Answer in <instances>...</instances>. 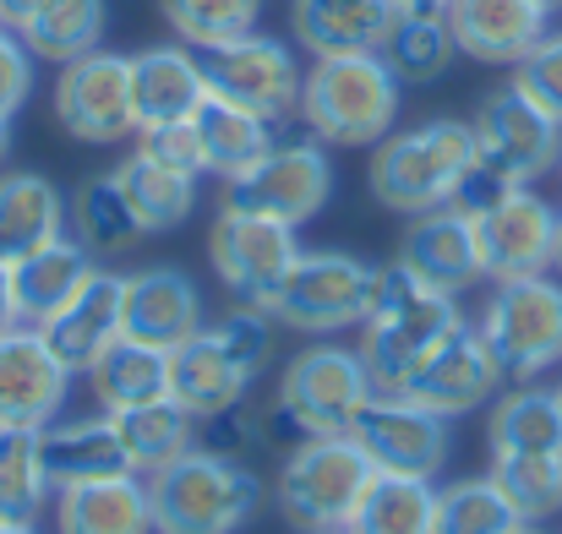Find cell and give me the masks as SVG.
<instances>
[{"label": "cell", "mask_w": 562, "mask_h": 534, "mask_svg": "<svg viewBox=\"0 0 562 534\" xmlns=\"http://www.w3.org/2000/svg\"><path fill=\"white\" fill-rule=\"evenodd\" d=\"M459 295L431 289L426 279H415L398 257L376 268V289L361 322V360L372 371L376 393H404V382L415 376V365L431 355L453 328H459Z\"/></svg>", "instance_id": "6da1fadb"}, {"label": "cell", "mask_w": 562, "mask_h": 534, "mask_svg": "<svg viewBox=\"0 0 562 534\" xmlns=\"http://www.w3.org/2000/svg\"><path fill=\"white\" fill-rule=\"evenodd\" d=\"M404 82L382 55H317L301 82V121L323 148H376L398 132Z\"/></svg>", "instance_id": "7a4b0ae2"}, {"label": "cell", "mask_w": 562, "mask_h": 534, "mask_svg": "<svg viewBox=\"0 0 562 534\" xmlns=\"http://www.w3.org/2000/svg\"><path fill=\"white\" fill-rule=\"evenodd\" d=\"M475 126L470 121H420L409 132H387L372 148L367 185L387 213H431L459 202L464 180L475 175Z\"/></svg>", "instance_id": "3957f363"}, {"label": "cell", "mask_w": 562, "mask_h": 534, "mask_svg": "<svg viewBox=\"0 0 562 534\" xmlns=\"http://www.w3.org/2000/svg\"><path fill=\"white\" fill-rule=\"evenodd\" d=\"M143 480H148L154 534H240L268 497L251 464L224 458L202 442Z\"/></svg>", "instance_id": "277c9868"}, {"label": "cell", "mask_w": 562, "mask_h": 534, "mask_svg": "<svg viewBox=\"0 0 562 534\" xmlns=\"http://www.w3.org/2000/svg\"><path fill=\"white\" fill-rule=\"evenodd\" d=\"M372 475V458L356 447L350 431L345 436H301L273 475V502H279L284 524H295L301 534L350 530Z\"/></svg>", "instance_id": "5b68a950"}, {"label": "cell", "mask_w": 562, "mask_h": 534, "mask_svg": "<svg viewBox=\"0 0 562 534\" xmlns=\"http://www.w3.org/2000/svg\"><path fill=\"white\" fill-rule=\"evenodd\" d=\"M372 393L376 382L361 350L317 339L284 365L279 393H273V425H279V436H295V442L301 436H345Z\"/></svg>", "instance_id": "8992f818"}, {"label": "cell", "mask_w": 562, "mask_h": 534, "mask_svg": "<svg viewBox=\"0 0 562 534\" xmlns=\"http://www.w3.org/2000/svg\"><path fill=\"white\" fill-rule=\"evenodd\" d=\"M372 289H376L372 262H361L356 251L323 246V251H301L290 262V273L262 300V311L279 328H290V333L328 339V333H345V328H361L367 322Z\"/></svg>", "instance_id": "52a82bcc"}, {"label": "cell", "mask_w": 562, "mask_h": 534, "mask_svg": "<svg viewBox=\"0 0 562 534\" xmlns=\"http://www.w3.org/2000/svg\"><path fill=\"white\" fill-rule=\"evenodd\" d=\"M481 339L497 355L503 376L536 382L541 371L562 365V279L530 273V279H503L486 295L481 311Z\"/></svg>", "instance_id": "ba28073f"}, {"label": "cell", "mask_w": 562, "mask_h": 534, "mask_svg": "<svg viewBox=\"0 0 562 534\" xmlns=\"http://www.w3.org/2000/svg\"><path fill=\"white\" fill-rule=\"evenodd\" d=\"M475 159L503 185H536L562 164V121L547 115L519 82L497 88L475 110Z\"/></svg>", "instance_id": "9c48e42d"}, {"label": "cell", "mask_w": 562, "mask_h": 534, "mask_svg": "<svg viewBox=\"0 0 562 534\" xmlns=\"http://www.w3.org/2000/svg\"><path fill=\"white\" fill-rule=\"evenodd\" d=\"M202 77H207V93L213 99H229V104H240V110L284 126L301 110L306 66L295 60V49L284 38L246 33V38H229V44L202 49Z\"/></svg>", "instance_id": "30bf717a"}, {"label": "cell", "mask_w": 562, "mask_h": 534, "mask_svg": "<svg viewBox=\"0 0 562 534\" xmlns=\"http://www.w3.org/2000/svg\"><path fill=\"white\" fill-rule=\"evenodd\" d=\"M295 257H301L295 224H279V218L240 207V202H224L213 229H207V262H213L218 284L246 306H262Z\"/></svg>", "instance_id": "8fae6325"}, {"label": "cell", "mask_w": 562, "mask_h": 534, "mask_svg": "<svg viewBox=\"0 0 562 534\" xmlns=\"http://www.w3.org/2000/svg\"><path fill=\"white\" fill-rule=\"evenodd\" d=\"M55 121L66 137L88 148H110L137 137V110H132V55L115 49H88L60 66L55 77Z\"/></svg>", "instance_id": "7c38bea8"}, {"label": "cell", "mask_w": 562, "mask_h": 534, "mask_svg": "<svg viewBox=\"0 0 562 534\" xmlns=\"http://www.w3.org/2000/svg\"><path fill=\"white\" fill-rule=\"evenodd\" d=\"M350 436L372 458L376 475H415V480H437L453 447L448 414L415 404L409 393H372L367 409L350 420Z\"/></svg>", "instance_id": "4fadbf2b"}, {"label": "cell", "mask_w": 562, "mask_h": 534, "mask_svg": "<svg viewBox=\"0 0 562 534\" xmlns=\"http://www.w3.org/2000/svg\"><path fill=\"white\" fill-rule=\"evenodd\" d=\"M470 218H475L481 262H486V279L492 284L552 273L558 235H562V207H552L536 185H508L486 207H475Z\"/></svg>", "instance_id": "5bb4252c"}, {"label": "cell", "mask_w": 562, "mask_h": 534, "mask_svg": "<svg viewBox=\"0 0 562 534\" xmlns=\"http://www.w3.org/2000/svg\"><path fill=\"white\" fill-rule=\"evenodd\" d=\"M334 196V164L323 154L317 137H295V143H273L240 180H229L224 202L257 207L279 224H312Z\"/></svg>", "instance_id": "9a60e30c"}, {"label": "cell", "mask_w": 562, "mask_h": 534, "mask_svg": "<svg viewBox=\"0 0 562 534\" xmlns=\"http://www.w3.org/2000/svg\"><path fill=\"white\" fill-rule=\"evenodd\" d=\"M71 365L44 344L33 322L0 333V431H44L71 393Z\"/></svg>", "instance_id": "2e32d148"}, {"label": "cell", "mask_w": 562, "mask_h": 534, "mask_svg": "<svg viewBox=\"0 0 562 534\" xmlns=\"http://www.w3.org/2000/svg\"><path fill=\"white\" fill-rule=\"evenodd\" d=\"M497 387H503V365L486 350V339H481L475 322H459L431 355L415 365V376L404 382V393L415 404H426V409H437L448 420L486 409L497 398Z\"/></svg>", "instance_id": "e0dca14e"}, {"label": "cell", "mask_w": 562, "mask_h": 534, "mask_svg": "<svg viewBox=\"0 0 562 534\" xmlns=\"http://www.w3.org/2000/svg\"><path fill=\"white\" fill-rule=\"evenodd\" d=\"M207 328V306L202 289L187 268H137L126 273V295H121V333L143 339L154 350H181L191 333Z\"/></svg>", "instance_id": "ac0fdd59"}, {"label": "cell", "mask_w": 562, "mask_h": 534, "mask_svg": "<svg viewBox=\"0 0 562 534\" xmlns=\"http://www.w3.org/2000/svg\"><path fill=\"white\" fill-rule=\"evenodd\" d=\"M398 262L415 279H426L431 289H448V295H464L470 284H481L486 262H481V235H475L470 207L448 202V207L415 213L404 240H398Z\"/></svg>", "instance_id": "d6986e66"}, {"label": "cell", "mask_w": 562, "mask_h": 534, "mask_svg": "<svg viewBox=\"0 0 562 534\" xmlns=\"http://www.w3.org/2000/svg\"><path fill=\"white\" fill-rule=\"evenodd\" d=\"M38 447H44V469H49L55 491L60 486H88V480L137 475L132 447L121 436V420L110 409H99V414H55L38 431Z\"/></svg>", "instance_id": "ffe728a7"}, {"label": "cell", "mask_w": 562, "mask_h": 534, "mask_svg": "<svg viewBox=\"0 0 562 534\" xmlns=\"http://www.w3.org/2000/svg\"><path fill=\"white\" fill-rule=\"evenodd\" d=\"M404 5L398 0H290L295 44L317 55H382Z\"/></svg>", "instance_id": "44dd1931"}, {"label": "cell", "mask_w": 562, "mask_h": 534, "mask_svg": "<svg viewBox=\"0 0 562 534\" xmlns=\"http://www.w3.org/2000/svg\"><path fill=\"white\" fill-rule=\"evenodd\" d=\"M448 27L459 55L481 66H519L547 38V5L536 0H448Z\"/></svg>", "instance_id": "7402d4cb"}, {"label": "cell", "mask_w": 562, "mask_h": 534, "mask_svg": "<svg viewBox=\"0 0 562 534\" xmlns=\"http://www.w3.org/2000/svg\"><path fill=\"white\" fill-rule=\"evenodd\" d=\"M257 371L224 344V333L207 322L202 333H191L181 350H170V398L196 414V420H213L235 404H246Z\"/></svg>", "instance_id": "603a6c76"}, {"label": "cell", "mask_w": 562, "mask_h": 534, "mask_svg": "<svg viewBox=\"0 0 562 534\" xmlns=\"http://www.w3.org/2000/svg\"><path fill=\"white\" fill-rule=\"evenodd\" d=\"M121 295H126V273H110V268H93L88 284L55 311L38 322L44 344L66 360L77 376L104 355L115 339H121Z\"/></svg>", "instance_id": "cb8c5ba5"}, {"label": "cell", "mask_w": 562, "mask_h": 534, "mask_svg": "<svg viewBox=\"0 0 562 534\" xmlns=\"http://www.w3.org/2000/svg\"><path fill=\"white\" fill-rule=\"evenodd\" d=\"M207 99V77H202V55H191V44H154L132 55V110H137V132L143 126H165V121H191Z\"/></svg>", "instance_id": "d4e9b609"}, {"label": "cell", "mask_w": 562, "mask_h": 534, "mask_svg": "<svg viewBox=\"0 0 562 534\" xmlns=\"http://www.w3.org/2000/svg\"><path fill=\"white\" fill-rule=\"evenodd\" d=\"M55 534H154L148 480L115 475L55 491Z\"/></svg>", "instance_id": "484cf974"}, {"label": "cell", "mask_w": 562, "mask_h": 534, "mask_svg": "<svg viewBox=\"0 0 562 534\" xmlns=\"http://www.w3.org/2000/svg\"><path fill=\"white\" fill-rule=\"evenodd\" d=\"M66 235V196L38 170L0 175V262H22L27 251Z\"/></svg>", "instance_id": "4316f807"}, {"label": "cell", "mask_w": 562, "mask_h": 534, "mask_svg": "<svg viewBox=\"0 0 562 534\" xmlns=\"http://www.w3.org/2000/svg\"><path fill=\"white\" fill-rule=\"evenodd\" d=\"M99 268V257L77 240V235H60V240H49V246H38V251H27L22 262H11V279H16V311H22V322H44V317H55L82 284H88V273Z\"/></svg>", "instance_id": "83f0119b"}, {"label": "cell", "mask_w": 562, "mask_h": 534, "mask_svg": "<svg viewBox=\"0 0 562 534\" xmlns=\"http://www.w3.org/2000/svg\"><path fill=\"white\" fill-rule=\"evenodd\" d=\"M82 376L93 387V404L110 414L137 409V404H159V398H170V350H154V344L121 333Z\"/></svg>", "instance_id": "f1b7e54d"}, {"label": "cell", "mask_w": 562, "mask_h": 534, "mask_svg": "<svg viewBox=\"0 0 562 534\" xmlns=\"http://www.w3.org/2000/svg\"><path fill=\"white\" fill-rule=\"evenodd\" d=\"M196 121V137H202V154H207V175H218L224 185L240 180L273 143H279V126L229 104V99H202V110L191 115Z\"/></svg>", "instance_id": "f546056e"}, {"label": "cell", "mask_w": 562, "mask_h": 534, "mask_svg": "<svg viewBox=\"0 0 562 534\" xmlns=\"http://www.w3.org/2000/svg\"><path fill=\"white\" fill-rule=\"evenodd\" d=\"M486 447H492V458H508V453H562L558 387L519 382L514 393H503L492 404V414H486Z\"/></svg>", "instance_id": "4dcf8cb0"}, {"label": "cell", "mask_w": 562, "mask_h": 534, "mask_svg": "<svg viewBox=\"0 0 562 534\" xmlns=\"http://www.w3.org/2000/svg\"><path fill=\"white\" fill-rule=\"evenodd\" d=\"M110 175L121 180V191H126V202H132L143 235H170V229H181L191 218V207H196V175H181V170H170V164H154L148 154H126Z\"/></svg>", "instance_id": "1f68e13d"}, {"label": "cell", "mask_w": 562, "mask_h": 534, "mask_svg": "<svg viewBox=\"0 0 562 534\" xmlns=\"http://www.w3.org/2000/svg\"><path fill=\"white\" fill-rule=\"evenodd\" d=\"M66 229L93 257H121V251H132L143 240V224H137V213H132V202H126V191H121L115 175H88L71 191Z\"/></svg>", "instance_id": "d6a6232c"}, {"label": "cell", "mask_w": 562, "mask_h": 534, "mask_svg": "<svg viewBox=\"0 0 562 534\" xmlns=\"http://www.w3.org/2000/svg\"><path fill=\"white\" fill-rule=\"evenodd\" d=\"M437 524V486L415 475H372L350 530L356 534H431Z\"/></svg>", "instance_id": "836d02e7"}, {"label": "cell", "mask_w": 562, "mask_h": 534, "mask_svg": "<svg viewBox=\"0 0 562 534\" xmlns=\"http://www.w3.org/2000/svg\"><path fill=\"white\" fill-rule=\"evenodd\" d=\"M382 60L398 71L404 88L437 82V77L459 60V44H453L448 16H442V11H404L398 27H393V38H387V49H382Z\"/></svg>", "instance_id": "e575fe53"}, {"label": "cell", "mask_w": 562, "mask_h": 534, "mask_svg": "<svg viewBox=\"0 0 562 534\" xmlns=\"http://www.w3.org/2000/svg\"><path fill=\"white\" fill-rule=\"evenodd\" d=\"M49 497H55V480L44 469L38 431H0V519L38 524Z\"/></svg>", "instance_id": "d590c367"}, {"label": "cell", "mask_w": 562, "mask_h": 534, "mask_svg": "<svg viewBox=\"0 0 562 534\" xmlns=\"http://www.w3.org/2000/svg\"><path fill=\"white\" fill-rule=\"evenodd\" d=\"M115 420H121V436H126V447H132L137 475H154V469H165L170 458L191 453V447H196V425H202V420H196V414H187L176 398L121 409Z\"/></svg>", "instance_id": "8d00e7d4"}, {"label": "cell", "mask_w": 562, "mask_h": 534, "mask_svg": "<svg viewBox=\"0 0 562 534\" xmlns=\"http://www.w3.org/2000/svg\"><path fill=\"white\" fill-rule=\"evenodd\" d=\"M104 27H110V5H104V0H49V5L22 27V38H27V49H33L38 60L66 66V60L99 49Z\"/></svg>", "instance_id": "74e56055"}, {"label": "cell", "mask_w": 562, "mask_h": 534, "mask_svg": "<svg viewBox=\"0 0 562 534\" xmlns=\"http://www.w3.org/2000/svg\"><path fill=\"white\" fill-rule=\"evenodd\" d=\"M525 524L514 513V502L503 497V486L486 475H470V480H453V486H437V524L431 534H514Z\"/></svg>", "instance_id": "f35d334b"}, {"label": "cell", "mask_w": 562, "mask_h": 534, "mask_svg": "<svg viewBox=\"0 0 562 534\" xmlns=\"http://www.w3.org/2000/svg\"><path fill=\"white\" fill-rule=\"evenodd\" d=\"M492 480L514 502L525 524H547L562 513V453H508L492 458Z\"/></svg>", "instance_id": "ab89813d"}, {"label": "cell", "mask_w": 562, "mask_h": 534, "mask_svg": "<svg viewBox=\"0 0 562 534\" xmlns=\"http://www.w3.org/2000/svg\"><path fill=\"white\" fill-rule=\"evenodd\" d=\"M159 11L176 27V38L191 44V49H213V44L246 38L262 22V0H159Z\"/></svg>", "instance_id": "60d3db41"}, {"label": "cell", "mask_w": 562, "mask_h": 534, "mask_svg": "<svg viewBox=\"0 0 562 534\" xmlns=\"http://www.w3.org/2000/svg\"><path fill=\"white\" fill-rule=\"evenodd\" d=\"M137 154H148L154 164H170L181 175H207V154L196 137V121H165V126H143L137 132Z\"/></svg>", "instance_id": "b9f144b4"}, {"label": "cell", "mask_w": 562, "mask_h": 534, "mask_svg": "<svg viewBox=\"0 0 562 534\" xmlns=\"http://www.w3.org/2000/svg\"><path fill=\"white\" fill-rule=\"evenodd\" d=\"M514 82H519L547 115H558L562 121V33L547 27V38L514 66Z\"/></svg>", "instance_id": "7bdbcfd3"}, {"label": "cell", "mask_w": 562, "mask_h": 534, "mask_svg": "<svg viewBox=\"0 0 562 534\" xmlns=\"http://www.w3.org/2000/svg\"><path fill=\"white\" fill-rule=\"evenodd\" d=\"M33 60H38V55L27 49V38L0 22V115H5V121L33 99Z\"/></svg>", "instance_id": "ee69618b"}, {"label": "cell", "mask_w": 562, "mask_h": 534, "mask_svg": "<svg viewBox=\"0 0 562 534\" xmlns=\"http://www.w3.org/2000/svg\"><path fill=\"white\" fill-rule=\"evenodd\" d=\"M22 311H16V279H11V262H0V333L16 328Z\"/></svg>", "instance_id": "f6af8a7d"}, {"label": "cell", "mask_w": 562, "mask_h": 534, "mask_svg": "<svg viewBox=\"0 0 562 534\" xmlns=\"http://www.w3.org/2000/svg\"><path fill=\"white\" fill-rule=\"evenodd\" d=\"M44 5H49V0H0V22L22 33V27H27V22H33Z\"/></svg>", "instance_id": "bcb514c9"}, {"label": "cell", "mask_w": 562, "mask_h": 534, "mask_svg": "<svg viewBox=\"0 0 562 534\" xmlns=\"http://www.w3.org/2000/svg\"><path fill=\"white\" fill-rule=\"evenodd\" d=\"M404 11H448V0H398Z\"/></svg>", "instance_id": "7dc6e473"}, {"label": "cell", "mask_w": 562, "mask_h": 534, "mask_svg": "<svg viewBox=\"0 0 562 534\" xmlns=\"http://www.w3.org/2000/svg\"><path fill=\"white\" fill-rule=\"evenodd\" d=\"M5 154H11V121L0 115V164H5Z\"/></svg>", "instance_id": "c3c4849f"}, {"label": "cell", "mask_w": 562, "mask_h": 534, "mask_svg": "<svg viewBox=\"0 0 562 534\" xmlns=\"http://www.w3.org/2000/svg\"><path fill=\"white\" fill-rule=\"evenodd\" d=\"M0 534H38V524H5L0 519Z\"/></svg>", "instance_id": "681fc988"}, {"label": "cell", "mask_w": 562, "mask_h": 534, "mask_svg": "<svg viewBox=\"0 0 562 534\" xmlns=\"http://www.w3.org/2000/svg\"><path fill=\"white\" fill-rule=\"evenodd\" d=\"M552 273L562 279V235H558V257H552Z\"/></svg>", "instance_id": "f907efd6"}, {"label": "cell", "mask_w": 562, "mask_h": 534, "mask_svg": "<svg viewBox=\"0 0 562 534\" xmlns=\"http://www.w3.org/2000/svg\"><path fill=\"white\" fill-rule=\"evenodd\" d=\"M514 534H541V524H519V530Z\"/></svg>", "instance_id": "816d5d0a"}, {"label": "cell", "mask_w": 562, "mask_h": 534, "mask_svg": "<svg viewBox=\"0 0 562 534\" xmlns=\"http://www.w3.org/2000/svg\"><path fill=\"white\" fill-rule=\"evenodd\" d=\"M536 5H547V11H558V5H562V0H536Z\"/></svg>", "instance_id": "f5cc1de1"}, {"label": "cell", "mask_w": 562, "mask_h": 534, "mask_svg": "<svg viewBox=\"0 0 562 534\" xmlns=\"http://www.w3.org/2000/svg\"><path fill=\"white\" fill-rule=\"evenodd\" d=\"M312 534H356V530H312Z\"/></svg>", "instance_id": "db71d44e"}, {"label": "cell", "mask_w": 562, "mask_h": 534, "mask_svg": "<svg viewBox=\"0 0 562 534\" xmlns=\"http://www.w3.org/2000/svg\"><path fill=\"white\" fill-rule=\"evenodd\" d=\"M558 398H562V382H558Z\"/></svg>", "instance_id": "11a10c76"}, {"label": "cell", "mask_w": 562, "mask_h": 534, "mask_svg": "<svg viewBox=\"0 0 562 534\" xmlns=\"http://www.w3.org/2000/svg\"><path fill=\"white\" fill-rule=\"evenodd\" d=\"M558 175H562V164H558Z\"/></svg>", "instance_id": "9f6ffc18"}]
</instances>
